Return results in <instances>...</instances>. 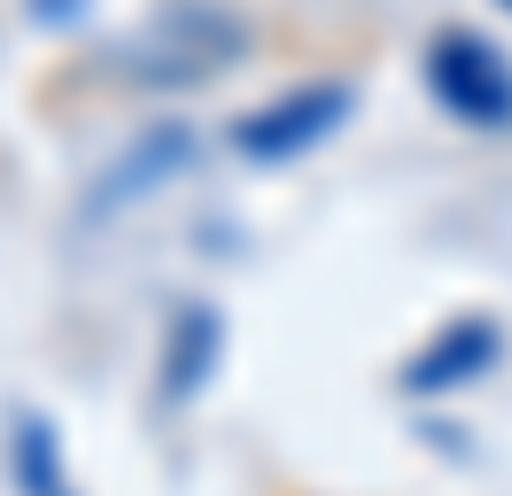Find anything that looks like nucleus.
Masks as SVG:
<instances>
[{
  "instance_id": "obj_1",
  "label": "nucleus",
  "mask_w": 512,
  "mask_h": 496,
  "mask_svg": "<svg viewBox=\"0 0 512 496\" xmlns=\"http://www.w3.org/2000/svg\"><path fill=\"white\" fill-rule=\"evenodd\" d=\"M256 31L225 0H156L140 24H125L101 47V78L125 93H187L210 86L225 70H241Z\"/></svg>"
},
{
  "instance_id": "obj_2",
  "label": "nucleus",
  "mask_w": 512,
  "mask_h": 496,
  "mask_svg": "<svg viewBox=\"0 0 512 496\" xmlns=\"http://www.w3.org/2000/svg\"><path fill=\"white\" fill-rule=\"evenodd\" d=\"M419 78L427 93L443 101L458 124H474V132H497L512 124V55L474 24H443L427 31V47H419Z\"/></svg>"
},
{
  "instance_id": "obj_3",
  "label": "nucleus",
  "mask_w": 512,
  "mask_h": 496,
  "mask_svg": "<svg viewBox=\"0 0 512 496\" xmlns=\"http://www.w3.org/2000/svg\"><path fill=\"white\" fill-rule=\"evenodd\" d=\"M350 109H357L350 78H303V86L256 101L249 117L233 124V148L249 155V163H288V155L319 148L334 124H350Z\"/></svg>"
},
{
  "instance_id": "obj_4",
  "label": "nucleus",
  "mask_w": 512,
  "mask_h": 496,
  "mask_svg": "<svg viewBox=\"0 0 512 496\" xmlns=\"http://www.w3.org/2000/svg\"><path fill=\"white\" fill-rule=\"evenodd\" d=\"M194 155H202V148H194L187 124H148V132H140V140H132V148L94 179V194H86V217H109V210H125V202H148V194H163V186L179 179Z\"/></svg>"
},
{
  "instance_id": "obj_5",
  "label": "nucleus",
  "mask_w": 512,
  "mask_h": 496,
  "mask_svg": "<svg viewBox=\"0 0 512 496\" xmlns=\"http://www.w3.org/2000/svg\"><path fill=\"white\" fill-rule=\"evenodd\" d=\"M497 349H505L497 318H450L443 334H435L412 365H404V396H443V388H466V380H481V372L497 365Z\"/></svg>"
},
{
  "instance_id": "obj_6",
  "label": "nucleus",
  "mask_w": 512,
  "mask_h": 496,
  "mask_svg": "<svg viewBox=\"0 0 512 496\" xmlns=\"http://www.w3.org/2000/svg\"><path fill=\"white\" fill-rule=\"evenodd\" d=\"M218 341H225V326H218L210 303L179 310V318H171V341H163V365H156V396L163 403L202 396V380H210V365H218Z\"/></svg>"
},
{
  "instance_id": "obj_7",
  "label": "nucleus",
  "mask_w": 512,
  "mask_h": 496,
  "mask_svg": "<svg viewBox=\"0 0 512 496\" xmlns=\"http://www.w3.org/2000/svg\"><path fill=\"white\" fill-rule=\"evenodd\" d=\"M8 481L24 496H78L70 489L63 458H55V427L39 411H16V434H8Z\"/></svg>"
},
{
  "instance_id": "obj_8",
  "label": "nucleus",
  "mask_w": 512,
  "mask_h": 496,
  "mask_svg": "<svg viewBox=\"0 0 512 496\" xmlns=\"http://www.w3.org/2000/svg\"><path fill=\"white\" fill-rule=\"evenodd\" d=\"M497 8H505V16H512V0H497Z\"/></svg>"
}]
</instances>
